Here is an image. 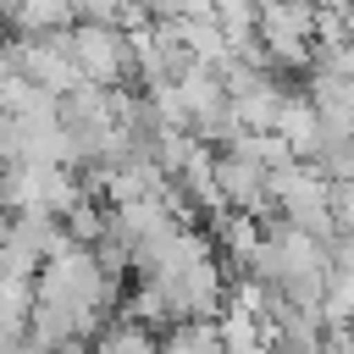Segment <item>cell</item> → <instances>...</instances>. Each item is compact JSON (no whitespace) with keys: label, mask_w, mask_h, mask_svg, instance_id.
Listing matches in <instances>:
<instances>
[{"label":"cell","mask_w":354,"mask_h":354,"mask_svg":"<svg viewBox=\"0 0 354 354\" xmlns=\"http://www.w3.org/2000/svg\"><path fill=\"white\" fill-rule=\"evenodd\" d=\"M260 39L271 61L310 55V6L304 0H260Z\"/></svg>","instance_id":"7a4b0ae2"},{"label":"cell","mask_w":354,"mask_h":354,"mask_svg":"<svg viewBox=\"0 0 354 354\" xmlns=\"http://www.w3.org/2000/svg\"><path fill=\"white\" fill-rule=\"evenodd\" d=\"M66 50H72L83 83H100V88H116V83H127L138 72L133 39L116 22H72L66 28Z\"/></svg>","instance_id":"6da1fadb"}]
</instances>
